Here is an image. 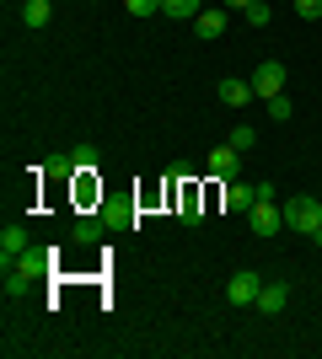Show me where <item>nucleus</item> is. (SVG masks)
<instances>
[{"label": "nucleus", "instance_id": "nucleus-10", "mask_svg": "<svg viewBox=\"0 0 322 359\" xmlns=\"http://www.w3.org/2000/svg\"><path fill=\"white\" fill-rule=\"evenodd\" d=\"M48 16H54V6H48V0H22V22H27L32 32L48 27Z\"/></svg>", "mask_w": 322, "mask_h": 359}, {"label": "nucleus", "instance_id": "nucleus-13", "mask_svg": "<svg viewBox=\"0 0 322 359\" xmlns=\"http://www.w3.org/2000/svg\"><path fill=\"white\" fill-rule=\"evenodd\" d=\"M226 145H231V150H242V156H247V150L258 145V129H253V123H236V129H231V140H226Z\"/></svg>", "mask_w": 322, "mask_h": 359}, {"label": "nucleus", "instance_id": "nucleus-8", "mask_svg": "<svg viewBox=\"0 0 322 359\" xmlns=\"http://www.w3.org/2000/svg\"><path fill=\"white\" fill-rule=\"evenodd\" d=\"M253 97H258L253 81H220V102H226V107H247Z\"/></svg>", "mask_w": 322, "mask_h": 359}, {"label": "nucleus", "instance_id": "nucleus-17", "mask_svg": "<svg viewBox=\"0 0 322 359\" xmlns=\"http://www.w3.org/2000/svg\"><path fill=\"white\" fill-rule=\"evenodd\" d=\"M123 6H129V16H156L161 11V0H123Z\"/></svg>", "mask_w": 322, "mask_h": 359}, {"label": "nucleus", "instance_id": "nucleus-7", "mask_svg": "<svg viewBox=\"0 0 322 359\" xmlns=\"http://www.w3.org/2000/svg\"><path fill=\"white\" fill-rule=\"evenodd\" d=\"M0 257H6V263H11V257H27V231H22V225H6V231H0Z\"/></svg>", "mask_w": 322, "mask_h": 359}, {"label": "nucleus", "instance_id": "nucleus-11", "mask_svg": "<svg viewBox=\"0 0 322 359\" xmlns=\"http://www.w3.org/2000/svg\"><path fill=\"white\" fill-rule=\"evenodd\" d=\"M194 32H199V38H220V32H226V11H199L194 16Z\"/></svg>", "mask_w": 322, "mask_h": 359}, {"label": "nucleus", "instance_id": "nucleus-16", "mask_svg": "<svg viewBox=\"0 0 322 359\" xmlns=\"http://www.w3.org/2000/svg\"><path fill=\"white\" fill-rule=\"evenodd\" d=\"M247 22H253V27H269V16H274V11H269V6H263V0H253V6H247Z\"/></svg>", "mask_w": 322, "mask_h": 359}, {"label": "nucleus", "instance_id": "nucleus-19", "mask_svg": "<svg viewBox=\"0 0 322 359\" xmlns=\"http://www.w3.org/2000/svg\"><path fill=\"white\" fill-rule=\"evenodd\" d=\"M226 6H236V11H247V6H253V0H226Z\"/></svg>", "mask_w": 322, "mask_h": 359}, {"label": "nucleus", "instance_id": "nucleus-2", "mask_svg": "<svg viewBox=\"0 0 322 359\" xmlns=\"http://www.w3.org/2000/svg\"><path fill=\"white\" fill-rule=\"evenodd\" d=\"M247 225H253V236H279V231H285V210H279L274 198H258V204L247 210Z\"/></svg>", "mask_w": 322, "mask_h": 359}, {"label": "nucleus", "instance_id": "nucleus-9", "mask_svg": "<svg viewBox=\"0 0 322 359\" xmlns=\"http://www.w3.org/2000/svg\"><path fill=\"white\" fill-rule=\"evenodd\" d=\"M253 204H258V188H247V182H231V188H226V210L247 215Z\"/></svg>", "mask_w": 322, "mask_h": 359}, {"label": "nucleus", "instance_id": "nucleus-5", "mask_svg": "<svg viewBox=\"0 0 322 359\" xmlns=\"http://www.w3.org/2000/svg\"><path fill=\"white\" fill-rule=\"evenodd\" d=\"M285 306H290V285H285V279H269V285L258 290V311L263 316H279Z\"/></svg>", "mask_w": 322, "mask_h": 359}, {"label": "nucleus", "instance_id": "nucleus-18", "mask_svg": "<svg viewBox=\"0 0 322 359\" xmlns=\"http://www.w3.org/2000/svg\"><path fill=\"white\" fill-rule=\"evenodd\" d=\"M295 16H301V22H317V16H322V0H295Z\"/></svg>", "mask_w": 322, "mask_h": 359}, {"label": "nucleus", "instance_id": "nucleus-6", "mask_svg": "<svg viewBox=\"0 0 322 359\" xmlns=\"http://www.w3.org/2000/svg\"><path fill=\"white\" fill-rule=\"evenodd\" d=\"M204 166H210V172H215V177H236V166H242V150H231V145H215L210 150V161H204Z\"/></svg>", "mask_w": 322, "mask_h": 359}, {"label": "nucleus", "instance_id": "nucleus-14", "mask_svg": "<svg viewBox=\"0 0 322 359\" xmlns=\"http://www.w3.org/2000/svg\"><path fill=\"white\" fill-rule=\"evenodd\" d=\"M38 269H43L38 257H22L16 269H6V285H22V279H32V273H38Z\"/></svg>", "mask_w": 322, "mask_h": 359}, {"label": "nucleus", "instance_id": "nucleus-12", "mask_svg": "<svg viewBox=\"0 0 322 359\" xmlns=\"http://www.w3.org/2000/svg\"><path fill=\"white\" fill-rule=\"evenodd\" d=\"M204 11V0H161V16H177V22H194Z\"/></svg>", "mask_w": 322, "mask_h": 359}, {"label": "nucleus", "instance_id": "nucleus-4", "mask_svg": "<svg viewBox=\"0 0 322 359\" xmlns=\"http://www.w3.org/2000/svg\"><path fill=\"white\" fill-rule=\"evenodd\" d=\"M258 290H263V279L258 273H231V285H226V300L231 306H258Z\"/></svg>", "mask_w": 322, "mask_h": 359}, {"label": "nucleus", "instance_id": "nucleus-15", "mask_svg": "<svg viewBox=\"0 0 322 359\" xmlns=\"http://www.w3.org/2000/svg\"><path fill=\"white\" fill-rule=\"evenodd\" d=\"M290 113H295V107H290V97H285V91H279V97H269V118H274V123H285Z\"/></svg>", "mask_w": 322, "mask_h": 359}, {"label": "nucleus", "instance_id": "nucleus-3", "mask_svg": "<svg viewBox=\"0 0 322 359\" xmlns=\"http://www.w3.org/2000/svg\"><path fill=\"white\" fill-rule=\"evenodd\" d=\"M253 91H258L263 102L279 97V91H285V65H279V60H263L258 70H253Z\"/></svg>", "mask_w": 322, "mask_h": 359}, {"label": "nucleus", "instance_id": "nucleus-1", "mask_svg": "<svg viewBox=\"0 0 322 359\" xmlns=\"http://www.w3.org/2000/svg\"><path fill=\"white\" fill-rule=\"evenodd\" d=\"M285 225L317 241V236H322V204H317V198H307V194L290 198V204H285Z\"/></svg>", "mask_w": 322, "mask_h": 359}]
</instances>
